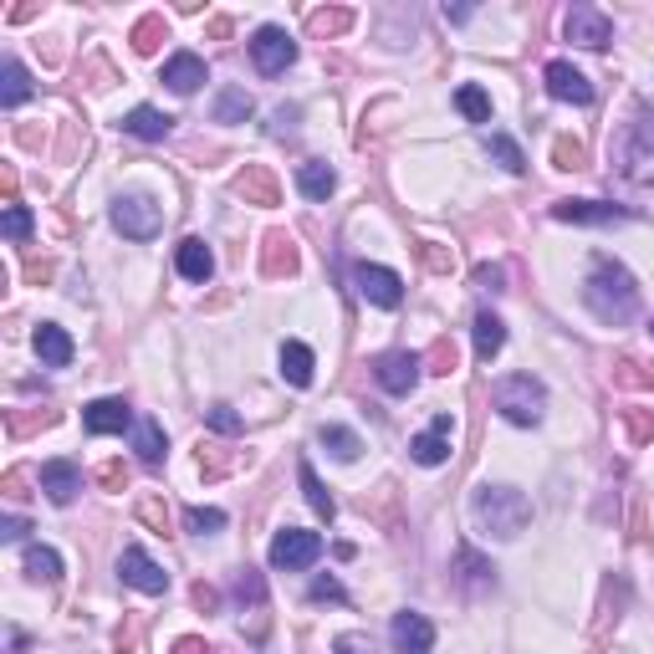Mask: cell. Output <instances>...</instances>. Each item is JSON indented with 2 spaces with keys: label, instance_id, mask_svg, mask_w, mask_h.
Listing matches in <instances>:
<instances>
[{
  "label": "cell",
  "instance_id": "obj_1",
  "mask_svg": "<svg viewBox=\"0 0 654 654\" xmlns=\"http://www.w3.org/2000/svg\"><path fill=\"white\" fill-rule=\"evenodd\" d=\"M583 303L588 312L608 328H624V322L639 318V286L634 276L614 261V256H593V267H588V282H583Z\"/></svg>",
  "mask_w": 654,
  "mask_h": 654
},
{
  "label": "cell",
  "instance_id": "obj_2",
  "mask_svg": "<svg viewBox=\"0 0 654 654\" xmlns=\"http://www.w3.org/2000/svg\"><path fill=\"white\" fill-rule=\"evenodd\" d=\"M608 153H614L619 174H629L634 185H654V108L650 102H634V108H629V118L619 123Z\"/></svg>",
  "mask_w": 654,
  "mask_h": 654
},
{
  "label": "cell",
  "instance_id": "obj_3",
  "mask_svg": "<svg viewBox=\"0 0 654 654\" xmlns=\"http://www.w3.org/2000/svg\"><path fill=\"white\" fill-rule=\"evenodd\" d=\"M476 521L496 542H511L532 527V502H527V491L506 486V481H496V486L486 481V486L476 491Z\"/></svg>",
  "mask_w": 654,
  "mask_h": 654
},
{
  "label": "cell",
  "instance_id": "obj_4",
  "mask_svg": "<svg viewBox=\"0 0 654 654\" xmlns=\"http://www.w3.org/2000/svg\"><path fill=\"white\" fill-rule=\"evenodd\" d=\"M491 404H496V415H502L506 424L532 430V424H542L547 388H542V379H532V373H506V379H496V388H491Z\"/></svg>",
  "mask_w": 654,
  "mask_h": 654
},
{
  "label": "cell",
  "instance_id": "obj_5",
  "mask_svg": "<svg viewBox=\"0 0 654 654\" xmlns=\"http://www.w3.org/2000/svg\"><path fill=\"white\" fill-rule=\"evenodd\" d=\"M113 225L128 240H153V235L164 231V210L153 195H118L113 200Z\"/></svg>",
  "mask_w": 654,
  "mask_h": 654
},
{
  "label": "cell",
  "instance_id": "obj_6",
  "mask_svg": "<svg viewBox=\"0 0 654 654\" xmlns=\"http://www.w3.org/2000/svg\"><path fill=\"white\" fill-rule=\"evenodd\" d=\"M318 557H322V538L307 532V527H282V532L271 538V568L303 572V568H312Z\"/></svg>",
  "mask_w": 654,
  "mask_h": 654
},
{
  "label": "cell",
  "instance_id": "obj_7",
  "mask_svg": "<svg viewBox=\"0 0 654 654\" xmlns=\"http://www.w3.org/2000/svg\"><path fill=\"white\" fill-rule=\"evenodd\" d=\"M251 62L261 77H282L292 62H297V41L286 36V26H261L251 36Z\"/></svg>",
  "mask_w": 654,
  "mask_h": 654
},
{
  "label": "cell",
  "instance_id": "obj_8",
  "mask_svg": "<svg viewBox=\"0 0 654 654\" xmlns=\"http://www.w3.org/2000/svg\"><path fill=\"white\" fill-rule=\"evenodd\" d=\"M420 373H424V358H420V353H409V348L379 353V363H373V379H379L384 394H415Z\"/></svg>",
  "mask_w": 654,
  "mask_h": 654
},
{
  "label": "cell",
  "instance_id": "obj_9",
  "mask_svg": "<svg viewBox=\"0 0 654 654\" xmlns=\"http://www.w3.org/2000/svg\"><path fill=\"white\" fill-rule=\"evenodd\" d=\"M563 36L578 41L588 51H604L614 41V21L599 11V5H568V16H563Z\"/></svg>",
  "mask_w": 654,
  "mask_h": 654
},
{
  "label": "cell",
  "instance_id": "obj_10",
  "mask_svg": "<svg viewBox=\"0 0 654 654\" xmlns=\"http://www.w3.org/2000/svg\"><path fill=\"white\" fill-rule=\"evenodd\" d=\"M353 286H358V297H363V303L384 307V312L404 303V276H399V271H388V267H369V261H363V267L353 271Z\"/></svg>",
  "mask_w": 654,
  "mask_h": 654
},
{
  "label": "cell",
  "instance_id": "obj_11",
  "mask_svg": "<svg viewBox=\"0 0 654 654\" xmlns=\"http://www.w3.org/2000/svg\"><path fill=\"white\" fill-rule=\"evenodd\" d=\"M542 83H547V92H553L557 102H572V108H588V102H593V83H588L572 62H563V57L542 67Z\"/></svg>",
  "mask_w": 654,
  "mask_h": 654
},
{
  "label": "cell",
  "instance_id": "obj_12",
  "mask_svg": "<svg viewBox=\"0 0 654 654\" xmlns=\"http://www.w3.org/2000/svg\"><path fill=\"white\" fill-rule=\"evenodd\" d=\"M388 639H394V654H430L435 650V624L415 614V608H404L388 624Z\"/></svg>",
  "mask_w": 654,
  "mask_h": 654
},
{
  "label": "cell",
  "instance_id": "obj_13",
  "mask_svg": "<svg viewBox=\"0 0 654 654\" xmlns=\"http://www.w3.org/2000/svg\"><path fill=\"white\" fill-rule=\"evenodd\" d=\"M118 578L128 588H138V593H164L169 588V572L153 563L144 547H123V557H118Z\"/></svg>",
  "mask_w": 654,
  "mask_h": 654
},
{
  "label": "cell",
  "instance_id": "obj_14",
  "mask_svg": "<svg viewBox=\"0 0 654 654\" xmlns=\"http://www.w3.org/2000/svg\"><path fill=\"white\" fill-rule=\"evenodd\" d=\"M553 220H563V225H619V220H629V210L608 200H557Z\"/></svg>",
  "mask_w": 654,
  "mask_h": 654
},
{
  "label": "cell",
  "instance_id": "obj_15",
  "mask_svg": "<svg viewBox=\"0 0 654 654\" xmlns=\"http://www.w3.org/2000/svg\"><path fill=\"white\" fill-rule=\"evenodd\" d=\"M83 424L87 435H123V430H134V409H128V399H92L83 409Z\"/></svg>",
  "mask_w": 654,
  "mask_h": 654
},
{
  "label": "cell",
  "instance_id": "obj_16",
  "mask_svg": "<svg viewBox=\"0 0 654 654\" xmlns=\"http://www.w3.org/2000/svg\"><path fill=\"white\" fill-rule=\"evenodd\" d=\"M36 486L47 491L51 506H72L77 502V491H83V470L72 466V460H47L41 476H36Z\"/></svg>",
  "mask_w": 654,
  "mask_h": 654
},
{
  "label": "cell",
  "instance_id": "obj_17",
  "mask_svg": "<svg viewBox=\"0 0 654 654\" xmlns=\"http://www.w3.org/2000/svg\"><path fill=\"white\" fill-rule=\"evenodd\" d=\"M451 435H455V420L451 415H435L430 430H420V435L409 440V455H415L420 466H445V460H451Z\"/></svg>",
  "mask_w": 654,
  "mask_h": 654
},
{
  "label": "cell",
  "instance_id": "obj_18",
  "mask_svg": "<svg viewBox=\"0 0 654 654\" xmlns=\"http://www.w3.org/2000/svg\"><path fill=\"white\" fill-rule=\"evenodd\" d=\"M205 77H210V67H205V57H195V51H174V57L164 62V87L169 92H180V98H189Z\"/></svg>",
  "mask_w": 654,
  "mask_h": 654
},
{
  "label": "cell",
  "instance_id": "obj_19",
  "mask_svg": "<svg viewBox=\"0 0 654 654\" xmlns=\"http://www.w3.org/2000/svg\"><path fill=\"white\" fill-rule=\"evenodd\" d=\"M32 343H36V358L47 363V369H67L72 363V337H67V328H57V322H36V333H32Z\"/></svg>",
  "mask_w": 654,
  "mask_h": 654
},
{
  "label": "cell",
  "instance_id": "obj_20",
  "mask_svg": "<svg viewBox=\"0 0 654 654\" xmlns=\"http://www.w3.org/2000/svg\"><path fill=\"white\" fill-rule=\"evenodd\" d=\"M174 267H180V276H185V282H210V276H215V256H210V246H205L200 235H185V240H180V251H174Z\"/></svg>",
  "mask_w": 654,
  "mask_h": 654
},
{
  "label": "cell",
  "instance_id": "obj_21",
  "mask_svg": "<svg viewBox=\"0 0 654 654\" xmlns=\"http://www.w3.org/2000/svg\"><path fill=\"white\" fill-rule=\"evenodd\" d=\"M470 337H476V358H481V363H491V358L506 348V322L496 318V312H476V322H470Z\"/></svg>",
  "mask_w": 654,
  "mask_h": 654
},
{
  "label": "cell",
  "instance_id": "obj_22",
  "mask_svg": "<svg viewBox=\"0 0 654 654\" xmlns=\"http://www.w3.org/2000/svg\"><path fill=\"white\" fill-rule=\"evenodd\" d=\"M276 363H282V379L292 388H307L312 384V369H318V358H312L307 343H282V358H276Z\"/></svg>",
  "mask_w": 654,
  "mask_h": 654
},
{
  "label": "cell",
  "instance_id": "obj_23",
  "mask_svg": "<svg viewBox=\"0 0 654 654\" xmlns=\"http://www.w3.org/2000/svg\"><path fill=\"white\" fill-rule=\"evenodd\" d=\"M169 128H174V118L159 113V108H134V113H123V134L144 138V144H159Z\"/></svg>",
  "mask_w": 654,
  "mask_h": 654
},
{
  "label": "cell",
  "instance_id": "obj_24",
  "mask_svg": "<svg viewBox=\"0 0 654 654\" xmlns=\"http://www.w3.org/2000/svg\"><path fill=\"white\" fill-rule=\"evenodd\" d=\"M318 445L333 455V460H343V466H353V460L363 455V440H358V430H348V424H322Z\"/></svg>",
  "mask_w": 654,
  "mask_h": 654
},
{
  "label": "cell",
  "instance_id": "obj_25",
  "mask_svg": "<svg viewBox=\"0 0 654 654\" xmlns=\"http://www.w3.org/2000/svg\"><path fill=\"white\" fill-rule=\"evenodd\" d=\"M32 72L21 67L16 57H5V67H0V108H21V102L32 98Z\"/></svg>",
  "mask_w": 654,
  "mask_h": 654
},
{
  "label": "cell",
  "instance_id": "obj_26",
  "mask_svg": "<svg viewBox=\"0 0 654 654\" xmlns=\"http://www.w3.org/2000/svg\"><path fill=\"white\" fill-rule=\"evenodd\" d=\"M297 189H303L307 200H328V195L337 189L333 164H322V159H307V164H297Z\"/></svg>",
  "mask_w": 654,
  "mask_h": 654
},
{
  "label": "cell",
  "instance_id": "obj_27",
  "mask_svg": "<svg viewBox=\"0 0 654 654\" xmlns=\"http://www.w3.org/2000/svg\"><path fill=\"white\" fill-rule=\"evenodd\" d=\"M134 451H138V460H144V466H159V460H164V451H169L164 424H159V420H138L134 424Z\"/></svg>",
  "mask_w": 654,
  "mask_h": 654
},
{
  "label": "cell",
  "instance_id": "obj_28",
  "mask_svg": "<svg viewBox=\"0 0 654 654\" xmlns=\"http://www.w3.org/2000/svg\"><path fill=\"white\" fill-rule=\"evenodd\" d=\"M210 113H215V123H246V118L256 113V102L246 87H220V98Z\"/></svg>",
  "mask_w": 654,
  "mask_h": 654
},
{
  "label": "cell",
  "instance_id": "obj_29",
  "mask_svg": "<svg viewBox=\"0 0 654 654\" xmlns=\"http://www.w3.org/2000/svg\"><path fill=\"white\" fill-rule=\"evenodd\" d=\"M297 476H303V496H307V506H312V511H318L322 521H333V517H337V502H333V491H328V486L318 481V470H312V466L303 460V466H297Z\"/></svg>",
  "mask_w": 654,
  "mask_h": 654
},
{
  "label": "cell",
  "instance_id": "obj_30",
  "mask_svg": "<svg viewBox=\"0 0 654 654\" xmlns=\"http://www.w3.org/2000/svg\"><path fill=\"white\" fill-rule=\"evenodd\" d=\"M21 568H26V578H32V583H57V578H62V557L51 553V547H26Z\"/></svg>",
  "mask_w": 654,
  "mask_h": 654
},
{
  "label": "cell",
  "instance_id": "obj_31",
  "mask_svg": "<svg viewBox=\"0 0 654 654\" xmlns=\"http://www.w3.org/2000/svg\"><path fill=\"white\" fill-rule=\"evenodd\" d=\"M297 271V251H292V235L271 231L267 235V276H292Z\"/></svg>",
  "mask_w": 654,
  "mask_h": 654
},
{
  "label": "cell",
  "instance_id": "obj_32",
  "mask_svg": "<svg viewBox=\"0 0 654 654\" xmlns=\"http://www.w3.org/2000/svg\"><path fill=\"white\" fill-rule=\"evenodd\" d=\"M486 153L506 169V174H527V153H521L517 138H506V134H486Z\"/></svg>",
  "mask_w": 654,
  "mask_h": 654
},
{
  "label": "cell",
  "instance_id": "obj_33",
  "mask_svg": "<svg viewBox=\"0 0 654 654\" xmlns=\"http://www.w3.org/2000/svg\"><path fill=\"white\" fill-rule=\"evenodd\" d=\"M235 195H246L256 205H276V180H271L267 169H246L240 180H235Z\"/></svg>",
  "mask_w": 654,
  "mask_h": 654
},
{
  "label": "cell",
  "instance_id": "obj_34",
  "mask_svg": "<svg viewBox=\"0 0 654 654\" xmlns=\"http://www.w3.org/2000/svg\"><path fill=\"white\" fill-rule=\"evenodd\" d=\"M455 108H460L470 123H491V92L486 87H476V83L455 87Z\"/></svg>",
  "mask_w": 654,
  "mask_h": 654
},
{
  "label": "cell",
  "instance_id": "obj_35",
  "mask_svg": "<svg viewBox=\"0 0 654 654\" xmlns=\"http://www.w3.org/2000/svg\"><path fill=\"white\" fill-rule=\"evenodd\" d=\"M185 527L195 532V538H210V532H220V527H225V511H215V506H189Z\"/></svg>",
  "mask_w": 654,
  "mask_h": 654
},
{
  "label": "cell",
  "instance_id": "obj_36",
  "mask_svg": "<svg viewBox=\"0 0 654 654\" xmlns=\"http://www.w3.org/2000/svg\"><path fill=\"white\" fill-rule=\"evenodd\" d=\"M32 210L26 205H5V220H0V231H5V240H26L32 235Z\"/></svg>",
  "mask_w": 654,
  "mask_h": 654
},
{
  "label": "cell",
  "instance_id": "obj_37",
  "mask_svg": "<svg viewBox=\"0 0 654 654\" xmlns=\"http://www.w3.org/2000/svg\"><path fill=\"white\" fill-rule=\"evenodd\" d=\"M210 430H220V435H240V415H235L231 404H210Z\"/></svg>",
  "mask_w": 654,
  "mask_h": 654
},
{
  "label": "cell",
  "instance_id": "obj_38",
  "mask_svg": "<svg viewBox=\"0 0 654 654\" xmlns=\"http://www.w3.org/2000/svg\"><path fill=\"white\" fill-rule=\"evenodd\" d=\"M348 26H353L348 11H312V32L322 36H337V32H348Z\"/></svg>",
  "mask_w": 654,
  "mask_h": 654
},
{
  "label": "cell",
  "instance_id": "obj_39",
  "mask_svg": "<svg viewBox=\"0 0 654 654\" xmlns=\"http://www.w3.org/2000/svg\"><path fill=\"white\" fill-rule=\"evenodd\" d=\"M159 36H164V21H159V16L138 21V26H134V47L138 51H153V47H159Z\"/></svg>",
  "mask_w": 654,
  "mask_h": 654
},
{
  "label": "cell",
  "instance_id": "obj_40",
  "mask_svg": "<svg viewBox=\"0 0 654 654\" xmlns=\"http://www.w3.org/2000/svg\"><path fill=\"white\" fill-rule=\"evenodd\" d=\"M297 118H303V108H276V113H271V138H292L297 134Z\"/></svg>",
  "mask_w": 654,
  "mask_h": 654
},
{
  "label": "cell",
  "instance_id": "obj_41",
  "mask_svg": "<svg viewBox=\"0 0 654 654\" xmlns=\"http://www.w3.org/2000/svg\"><path fill=\"white\" fill-rule=\"evenodd\" d=\"M333 654H373V639L358 634V629H353V634H337L333 639Z\"/></svg>",
  "mask_w": 654,
  "mask_h": 654
},
{
  "label": "cell",
  "instance_id": "obj_42",
  "mask_svg": "<svg viewBox=\"0 0 654 654\" xmlns=\"http://www.w3.org/2000/svg\"><path fill=\"white\" fill-rule=\"evenodd\" d=\"M322 599H333V604H343V599H348V588L337 583V578H318V583H312V604H322Z\"/></svg>",
  "mask_w": 654,
  "mask_h": 654
},
{
  "label": "cell",
  "instance_id": "obj_43",
  "mask_svg": "<svg viewBox=\"0 0 654 654\" xmlns=\"http://www.w3.org/2000/svg\"><path fill=\"white\" fill-rule=\"evenodd\" d=\"M557 169H583V144H568V138H557Z\"/></svg>",
  "mask_w": 654,
  "mask_h": 654
},
{
  "label": "cell",
  "instance_id": "obj_44",
  "mask_svg": "<svg viewBox=\"0 0 654 654\" xmlns=\"http://www.w3.org/2000/svg\"><path fill=\"white\" fill-rule=\"evenodd\" d=\"M476 286H486V292H506V271L502 267H476Z\"/></svg>",
  "mask_w": 654,
  "mask_h": 654
},
{
  "label": "cell",
  "instance_id": "obj_45",
  "mask_svg": "<svg viewBox=\"0 0 654 654\" xmlns=\"http://www.w3.org/2000/svg\"><path fill=\"white\" fill-rule=\"evenodd\" d=\"M235 593H240V604H246V599H256V604H261V599H267V588H261V578H256L251 568L240 572V583H235Z\"/></svg>",
  "mask_w": 654,
  "mask_h": 654
},
{
  "label": "cell",
  "instance_id": "obj_46",
  "mask_svg": "<svg viewBox=\"0 0 654 654\" xmlns=\"http://www.w3.org/2000/svg\"><path fill=\"white\" fill-rule=\"evenodd\" d=\"M26 532H32V527H26L21 517H0V542H21Z\"/></svg>",
  "mask_w": 654,
  "mask_h": 654
},
{
  "label": "cell",
  "instance_id": "obj_47",
  "mask_svg": "<svg viewBox=\"0 0 654 654\" xmlns=\"http://www.w3.org/2000/svg\"><path fill=\"white\" fill-rule=\"evenodd\" d=\"M470 16H476L470 5H445V21H455V26H460V21H470Z\"/></svg>",
  "mask_w": 654,
  "mask_h": 654
},
{
  "label": "cell",
  "instance_id": "obj_48",
  "mask_svg": "<svg viewBox=\"0 0 654 654\" xmlns=\"http://www.w3.org/2000/svg\"><path fill=\"white\" fill-rule=\"evenodd\" d=\"M650 333H654V322H650Z\"/></svg>",
  "mask_w": 654,
  "mask_h": 654
}]
</instances>
